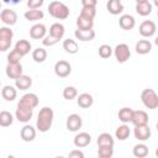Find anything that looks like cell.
Returning <instances> with one entry per match:
<instances>
[{"instance_id": "52", "label": "cell", "mask_w": 158, "mask_h": 158, "mask_svg": "<svg viewBox=\"0 0 158 158\" xmlns=\"http://www.w3.org/2000/svg\"><path fill=\"white\" fill-rule=\"evenodd\" d=\"M156 127H157V131H158V122H157V126Z\"/></svg>"}, {"instance_id": "38", "label": "cell", "mask_w": 158, "mask_h": 158, "mask_svg": "<svg viewBox=\"0 0 158 158\" xmlns=\"http://www.w3.org/2000/svg\"><path fill=\"white\" fill-rule=\"evenodd\" d=\"M80 15L84 16V17H88V19L94 20V17L96 16V7L83 6V7H81V11H80Z\"/></svg>"}, {"instance_id": "42", "label": "cell", "mask_w": 158, "mask_h": 158, "mask_svg": "<svg viewBox=\"0 0 158 158\" xmlns=\"http://www.w3.org/2000/svg\"><path fill=\"white\" fill-rule=\"evenodd\" d=\"M57 42H59V40H57L56 37H53L52 35H47L43 40H42V43H43V46H54Z\"/></svg>"}, {"instance_id": "30", "label": "cell", "mask_w": 158, "mask_h": 158, "mask_svg": "<svg viewBox=\"0 0 158 158\" xmlns=\"http://www.w3.org/2000/svg\"><path fill=\"white\" fill-rule=\"evenodd\" d=\"M130 133H131L130 127H128L126 123H123V125H121V126H118V127L116 128L115 137H116L118 141H125V139H127V138H128Z\"/></svg>"}, {"instance_id": "40", "label": "cell", "mask_w": 158, "mask_h": 158, "mask_svg": "<svg viewBox=\"0 0 158 158\" xmlns=\"http://www.w3.org/2000/svg\"><path fill=\"white\" fill-rule=\"evenodd\" d=\"M23 56H21L15 48L7 54V63H11V64H16V63H20V60H21V58H22Z\"/></svg>"}, {"instance_id": "15", "label": "cell", "mask_w": 158, "mask_h": 158, "mask_svg": "<svg viewBox=\"0 0 158 158\" xmlns=\"http://www.w3.org/2000/svg\"><path fill=\"white\" fill-rule=\"evenodd\" d=\"M74 36L77 40L81 41V42H89L93 41L95 38V31L94 30H75L74 31Z\"/></svg>"}, {"instance_id": "4", "label": "cell", "mask_w": 158, "mask_h": 158, "mask_svg": "<svg viewBox=\"0 0 158 158\" xmlns=\"http://www.w3.org/2000/svg\"><path fill=\"white\" fill-rule=\"evenodd\" d=\"M114 56L116 58V60L118 63H125L130 59L131 57V51L130 47L126 43H118L115 48H114Z\"/></svg>"}, {"instance_id": "49", "label": "cell", "mask_w": 158, "mask_h": 158, "mask_svg": "<svg viewBox=\"0 0 158 158\" xmlns=\"http://www.w3.org/2000/svg\"><path fill=\"white\" fill-rule=\"evenodd\" d=\"M154 44H156V46H158V36H157V37H156V40H154Z\"/></svg>"}, {"instance_id": "41", "label": "cell", "mask_w": 158, "mask_h": 158, "mask_svg": "<svg viewBox=\"0 0 158 158\" xmlns=\"http://www.w3.org/2000/svg\"><path fill=\"white\" fill-rule=\"evenodd\" d=\"M12 37H14V32H12V30L10 28V27H1L0 28V38H10V40H12Z\"/></svg>"}, {"instance_id": "16", "label": "cell", "mask_w": 158, "mask_h": 158, "mask_svg": "<svg viewBox=\"0 0 158 158\" xmlns=\"http://www.w3.org/2000/svg\"><path fill=\"white\" fill-rule=\"evenodd\" d=\"M118 25L122 30H126V31H130L135 27L136 25V20L132 15H128V14H125L122 15L120 19H118Z\"/></svg>"}, {"instance_id": "10", "label": "cell", "mask_w": 158, "mask_h": 158, "mask_svg": "<svg viewBox=\"0 0 158 158\" xmlns=\"http://www.w3.org/2000/svg\"><path fill=\"white\" fill-rule=\"evenodd\" d=\"M133 135H135V138L138 139V141H147L151 137V128L147 125H141V126H135V130H133Z\"/></svg>"}, {"instance_id": "12", "label": "cell", "mask_w": 158, "mask_h": 158, "mask_svg": "<svg viewBox=\"0 0 158 158\" xmlns=\"http://www.w3.org/2000/svg\"><path fill=\"white\" fill-rule=\"evenodd\" d=\"M47 28L43 23H36L30 28V36L33 40H43L46 37Z\"/></svg>"}, {"instance_id": "48", "label": "cell", "mask_w": 158, "mask_h": 158, "mask_svg": "<svg viewBox=\"0 0 158 158\" xmlns=\"http://www.w3.org/2000/svg\"><path fill=\"white\" fill-rule=\"evenodd\" d=\"M135 1H136V4H141V2H146L148 0H135Z\"/></svg>"}, {"instance_id": "50", "label": "cell", "mask_w": 158, "mask_h": 158, "mask_svg": "<svg viewBox=\"0 0 158 158\" xmlns=\"http://www.w3.org/2000/svg\"><path fill=\"white\" fill-rule=\"evenodd\" d=\"M153 4H154L157 7H158V0H153Z\"/></svg>"}, {"instance_id": "21", "label": "cell", "mask_w": 158, "mask_h": 158, "mask_svg": "<svg viewBox=\"0 0 158 158\" xmlns=\"http://www.w3.org/2000/svg\"><path fill=\"white\" fill-rule=\"evenodd\" d=\"M17 88H14L12 85H4L1 89V96L6 101H14L17 96Z\"/></svg>"}, {"instance_id": "20", "label": "cell", "mask_w": 158, "mask_h": 158, "mask_svg": "<svg viewBox=\"0 0 158 158\" xmlns=\"http://www.w3.org/2000/svg\"><path fill=\"white\" fill-rule=\"evenodd\" d=\"M106 9L111 15H118L123 11V4L121 0H109L106 4Z\"/></svg>"}, {"instance_id": "47", "label": "cell", "mask_w": 158, "mask_h": 158, "mask_svg": "<svg viewBox=\"0 0 158 158\" xmlns=\"http://www.w3.org/2000/svg\"><path fill=\"white\" fill-rule=\"evenodd\" d=\"M2 2L4 4H14V5H16V4L21 2V0H2Z\"/></svg>"}, {"instance_id": "32", "label": "cell", "mask_w": 158, "mask_h": 158, "mask_svg": "<svg viewBox=\"0 0 158 158\" xmlns=\"http://www.w3.org/2000/svg\"><path fill=\"white\" fill-rule=\"evenodd\" d=\"M63 49H64L67 53H69V54H75L79 48H78V43H77L74 40L67 38V40L63 41Z\"/></svg>"}, {"instance_id": "13", "label": "cell", "mask_w": 158, "mask_h": 158, "mask_svg": "<svg viewBox=\"0 0 158 158\" xmlns=\"http://www.w3.org/2000/svg\"><path fill=\"white\" fill-rule=\"evenodd\" d=\"M22 72H23V69H22L21 63H16V64L7 63V65H6V75L10 79H17L19 77H21L23 74Z\"/></svg>"}, {"instance_id": "22", "label": "cell", "mask_w": 158, "mask_h": 158, "mask_svg": "<svg viewBox=\"0 0 158 158\" xmlns=\"http://www.w3.org/2000/svg\"><path fill=\"white\" fill-rule=\"evenodd\" d=\"M31 85H32V78L28 77V75L22 74L21 77L15 79V86L20 90H27Z\"/></svg>"}, {"instance_id": "24", "label": "cell", "mask_w": 158, "mask_h": 158, "mask_svg": "<svg viewBox=\"0 0 158 158\" xmlns=\"http://www.w3.org/2000/svg\"><path fill=\"white\" fill-rule=\"evenodd\" d=\"M135 49L138 54H147L152 51V43L148 41V40H139L136 46H135Z\"/></svg>"}, {"instance_id": "31", "label": "cell", "mask_w": 158, "mask_h": 158, "mask_svg": "<svg viewBox=\"0 0 158 158\" xmlns=\"http://www.w3.org/2000/svg\"><path fill=\"white\" fill-rule=\"evenodd\" d=\"M132 116H133V110L131 107H122L118 111V120L123 123H128L132 121Z\"/></svg>"}, {"instance_id": "53", "label": "cell", "mask_w": 158, "mask_h": 158, "mask_svg": "<svg viewBox=\"0 0 158 158\" xmlns=\"http://www.w3.org/2000/svg\"><path fill=\"white\" fill-rule=\"evenodd\" d=\"M157 16H158V11H157Z\"/></svg>"}, {"instance_id": "46", "label": "cell", "mask_w": 158, "mask_h": 158, "mask_svg": "<svg viewBox=\"0 0 158 158\" xmlns=\"http://www.w3.org/2000/svg\"><path fill=\"white\" fill-rule=\"evenodd\" d=\"M83 6H90V7H96L98 0H81Z\"/></svg>"}, {"instance_id": "7", "label": "cell", "mask_w": 158, "mask_h": 158, "mask_svg": "<svg viewBox=\"0 0 158 158\" xmlns=\"http://www.w3.org/2000/svg\"><path fill=\"white\" fill-rule=\"evenodd\" d=\"M54 73L59 78H67L72 73V65L67 60H58L54 64Z\"/></svg>"}, {"instance_id": "17", "label": "cell", "mask_w": 158, "mask_h": 158, "mask_svg": "<svg viewBox=\"0 0 158 158\" xmlns=\"http://www.w3.org/2000/svg\"><path fill=\"white\" fill-rule=\"evenodd\" d=\"M20 136H21L22 141H25V142H32L36 138V128L32 127L31 125H25L21 128Z\"/></svg>"}, {"instance_id": "28", "label": "cell", "mask_w": 158, "mask_h": 158, "mask_svg": "<svg viewBox=\"0 0 158 158\" xmlns=\"http://www.w3.org/2000/svg\"><path fill=\"white\" fill-rule=\"evenodd\" d=\"M152 7L153 5L149 1L146 2H141V4H136V12L139 16H148L152 12Z\"/></svg>"}, {"instance_id": "23", "label": "cell", "mask_w": 158, "mask_h": 158, "mask_svg": "<svg viewBox=\"0 0 158 158\" xmlns=\"http://www.w3.org/2000/svg\"><path fill=\"white\" fill-rule=\"evenodd\" d=\"M77 102H78V106H80L81 109H88L94 104V99L89 93H83L78 96Z\"/></svg>"}, {"instance_id": "6", "label": "cell", "mask_w": 158, "mask_h": 158, "mask_svg": "<svg viewBox=\"0 0 158 158\" xmlns=\"http://www.w3.org/2000/svg\"><path fill=\"white\" fill-rule=\"evenodd\" d=\"M156 30H157L156 23H154L153 21H151V20L143 21V22L139 25V27H138L139 35H141L142 37H144V38H149V37L154 36Z\"/></svg>"}, {"instance_id": "3", "label": "cell", "mask_w": 158, "mask_h": 158, "mask_svg": "<svg viewBox=\"0 0 158 158\" xmlns=\"http://www.w3.org/2000/svg\"><path fill=\"white\" fill-rule=\"evenodd\" d=\"M141 100L142 104L149 110H154L158 107V95L153 89H144L141 93Z\"/></svg>"}, {"instance_id": "29", "label": "cell", "mask_w": 158, "mask_h": 158, "mask_svg": "<svg viewBox=\"0 0 158 158\" xmlns=\"http://www.w3.org/2000/svg\"><path fill=\"white\" fill-rule=\"evenodd\" d=\"M15 49L21 54V56H26L30 51H31V43L27 40H19L15 44Z\"/></svg>"}, {"instance_id": "2", "label": "cell", "mask_w": 158, "mask_h": 158, "mask_svg": "<svg viewBox=\"0 0 158 158\" xmlns=\"http://www.w3.org/2000/svg\"><path fill=\"white\" fill-rule=\"evenodd\" d=\"M48 12L57 20H65L69 16V7L62 1H52L48 5Z\"/></svg>"}, {"instance_id": "36", "label": "cell", "mask_w": 158, "mask_h": 158, "mask_svg": "<svg viewBox=\"0 0 158 158\" xmlns=\"http://www.w3.org/2000/svg\"><path fill=\"white\" fill-rule=\"evenodd\" d=\"M78 96V90L74 88V86H65L64 90H63V98L65 100H73Z\"/></svg>"}, {"instance_id": "9", "label": "cell", "mask_w": 158, "mask_h": 158, "mask_svg": "<svg viewBox=\"0 0 158 158\" xmlns=\"http://www.w3.org/2000/svg\"><path fill=\"white\" fill-rule=\"evenodd\" d=\"M1 22L7 26H12L17 22V14L11 9H4L0 14Z\"/></svg>"}, {"instance_id": "35", "label": "cell", "mask_w": 158, "mask_h": 158, "mask_svg": "<svg viewBox=\"0 0 158 158\" xmlns=\"http://www.w3.org/2000/svg\"><path fill=\"white\" fill-rule=\"evenodd\" d=\"M32 59L36 63H43L47 59V51L44 48H36L32 52Z\"/></svg>"}, {"instance_id": "33", "label": "cell", "mask_w": 158, "mask_h": 158, "mask_svg": "<svg viewBox=\"0 0 158 158\" xmlns=\"http://www.w3.org/2000/svg\"><path fill=\"white\" fill-rule=\"evenodd\" d=\"M14 122V116L11 115V112L2 110L0 112V126L1 127H9L11 126Z\"/></svg>"}, {"instance_id": "34", "label": "cell", "mask_w": 158, "mask_h": 158, "mask_svg": "<svg viewBox=\"0 0 158 158\" xmlns=\"http://www.w3.org/2000/svg\"><path fill=\"white\" fill-rule=\"evenodd\" d=\"M148 147L146 146V144H143V143H138V144H136L135 147H133V149H132V153H133V156L135 157H137V158H144V157H147L148 156Z\"/></svg>"}, {"instance_id": "11", "label": "cell", "mask_w": 158, "mask_h": 158, "mask_svg": "<svg viewBox=\"0 0 158 158\" xmlns=\"http://www.w3.org/2000/svg\"><path fill=\"white\" fill-rule=\"evenodd\" d=\"M19 104L23 105V106H27V107H31V109H35L38 105V96L33 93H27V94L21 96Z\"/></svg>"}, {"instance_id": "44", "label": "cell", "mask_w": 158, "mask_h": 158, "mask_svg": "<svg viewBox=\"0 0 158 158\" xmlns=\"http://www.w3.org/2000/svg\"><path fill=\"white\" fill-rule=\"evenodd\" d=\"M44 0H27L28 9H40L43 5Z\"/></svg>"}, {"instance_id": "1", "label": "cell", "mask_w": 158, "mask_h": 158, "mask_svg": "<svg viewBox=\"0 0 158 158\" xmlns=\"http://www.w3.org/2000/svg\"><path fill=\"white\" fill-rule=\"evenodd\" d=\"M53 110L48 106H44L40 110L38 115H37V121H36V128L40 132H47L49 131V128L52 127L53 123Z\"/></svg>"}, {"instance_id": "39", "label": "cell", "mask_w": 158, "mask_h": 158, "mask_svg": "<svg viewBox=\"0 0 158 158\" xmlns=\"http://www.w3.org/2000/svg\"><path fill=\"white\" fill-rule=\"evenodd\" d=\"M114 154V147H99L98 156L100 158H111Z\"/></svg>"}, {"instance_id": "5", "label": "cell", "mask_w": 158, "mask_h": 158, "mask_svg": "<svg viewBox=\"0 0 158 158\" xmlns=\"http://www.w3.org/2000/svg\"><path fill=\"white\" fill-rule=\"evenodd\" d=\"M32 115H33V109L17 104V109H16V112H15V116H16L17 121H20L22 123H27L32 118Z\"/></svg>"}, {"instance_id": "18", "label": "cell", "mask_w": 158, "mask_h": 158, "mask_svg": "<svg viewBox=\"0 0 158 158\" xmlns=\"http://www.w3.org/2000/svg\"><path fill=\"white\" fill-rule=\"evenodd\" d=\"M135 126H141V125H147L148 123V115L146 111L143 110H136L133 111V116H132V121H131Z\"/></svg>"}, {"instance_id": "14", "label": "cell", "mask_w": 158, "mask_h": 158, "mask_svg": "<svg viewBox=\"0 0 158 158\" xmlns=\"http://www.w3.org/2000/svg\"><path fill=\"white\" fill-rule=\"evenodd\" d=\"M91 142V136L88 133V132H79L74 139H73V143L75 147L78 148H83V147H86L89 146V143Z\"/></svg>"}, {"instance_id": "43", "label": "cell", "mask_w": 158, "mask_h": 158, "mask_svg": "<svg viewBox=\"0 0 158 158\" xmlns=\"http://www.w3.org/2000/svg\"><path fill=\"white\" fill-rule=\"evenodd\" d=\"M11 42H12V40H10V38H0V51L6 52L10 48Z\"/></svg>"}, {"instance_id": "8", "label": "cell", "mask_w": 158, "mask_h": 158, "mask_svg": "<svg viewBox=\"0 0 158 158\" xmlns=\"http://www.w3.org/2000/svg\"><path fill=\"white\" fill-rule=\"evenodd\" d=\"M83 125V120L80 117V115L78 114H72L67 117V122H65V126L68 128V131L70 132H77Z\"/></svg>"}, {"instance_id": "25", "label": "cell", "mask_w": 158, "mask_h": 158, "mask_svg": "<svg viewBox=\"0 0 158 158\" xmlns=\"http://www.w3.org/2000/svg\"><path fill=\"white\" fill-rule=\"evenodd\" d=\"M65 33V28L62 23L59 22H54L52 23V26L49 27V35H52L53 37H56L57 40H62L63 36Z\"/></svg>"}, {"instance_id": "51", "label": "cell", "mask_w": 158, "mask_h": 158, "mask_svg": "<svg viewBox=\"0 0 158 158\" xmlns=\"http://www.w3.org/2000/svg\"><path fill=\"white\" fill-rule=\"evenodd\" d=\"M156 156H157V157H158V148H157V149H156Z\"/></svg>"}, {"instance_id": "37", "label": "cell", "mask_w": 158, "mask_h": 158, "mask_svg": "<svg viewBox=\"0 0 158 158\" xmlns=\"http://www.w3.org/2000/svg\"><path fill=\"white\" fill-rule=\"evenodd\" d=\"M112 53H114V49H112L111 46H109V44H101V46L99 47V56H100L101 58H104V59L110 58Z\"/></svg>"}, {"instance_id": "45", "label": "cell", "mask_w": 158, "mask_h": 158, "mask_svg": "<svg viewBox=\"0 0 158 158\" xmlns=\"http://www.w3.org/2000/svg\"><path fill=\"white\" fill-rule=\"evenodd\" d=\"M69 158H84V153L81 151H78V149H74L69 153Z\"/></svg>"}, {"instance_id": "26", "label": "cell", "mask_w": 158, "mask_h": 158, "mask_svg": "<svg viewBox=\"0 0 158 158\" xmlns=\"http://www.w3.org/2000/svg\"><path fill=\"white\" fill-rule=\"evenodd\" d=\"M25 19L27 21H38V20H42L44 17V14L42 10H38V9H30L27 10L25 14H23Z\"/></svg>"}, {"instance_id": "27", "label": "cell", "mask_w": 158, "mask_h": 158, "mask_svg": "<svg viewBox=\"0 0 158 158\" xmlns=\"http://www.w3.org/2000/svg\"><path fill=\"white\" fill-rule=\"evenodd\" d=\"M77 26L80 30H93V27H94V20L79 15L77 17Z\"/></svg>"}, {"instance_id": "19", "label": "cell", "mask_w": 158, "mask_h": 158, "mask_svg": "<svg viewBox=\"0 0 158 158\" xmlns=\"http://www.w3.org/2000/svg\"><path fill=\"white\" fill-rule=\"evenodd\" d=\"M96 143L99 147H114L115 144V139L114 137L107 133V132H104V133H100L98 139H96Z\"/></svg>"}]
</instances>
